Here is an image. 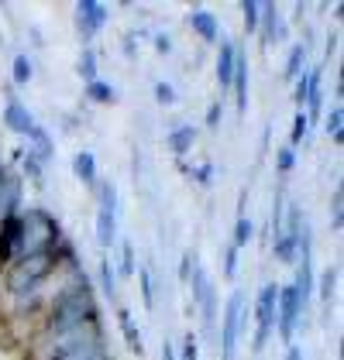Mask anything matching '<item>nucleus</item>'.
<instances>
[{
  "label": "nucleus",
  "mask_w": 344,
  "mask_h": 360,
  "mask_svg": "<svg viewBox=\"0 0 344 360\" xmlns=\"http://www.w3.org/2000/svg\"><path fill=\"white\" fill-rule=\"evenodd\" d=\"M86 323H100V309H97V299H93L90 281H86V275H83L76 285L62 288L56 295L45 326H49V336H59V333L80 330Z\"/></svg>",
  "instance_id": "obj_1"
},
{
  "label": "nucleus",
  "mask_w": 344,
  "mask_h": 360,
  "mask_svg": "<svg viewBox=\"0 0 344 360\" xmlns=\"http://www.w3.org/2000/svg\"><path fill=\"white\" fill-rule=\"evenodd\" d=\"M21 244H18V261L21 257H42V254H52L62 240V226L59 220L42 210V206H28L21 217Z\"/></svg>",
  "instance_id": "obj_2"
},
{
  "label": "nucleus",
  "mask_w": 344,
  "mask_h": 360,
  "mask_svg": "<svg viewBox=\"0 0 344 360\" xmlns=\"http://www.w3.org/2000/svg\"><path fill=\"white\" fill-rule=\"evenodd\" d=\"M56 264H59L56 250H52V254H42V257H21V261H14L11 271H7V288H11L14 295L38 292V285L56 271Z\"/></svg>",
  "instance_id": "obj_3"
},
{
  "label": "nucleus",
  "mask_w": 344,
  "mask_h": 360,
  "mask_svg": "<svg viewBox=\"0 0 344 360\" xmlns=\"http://www.w3.org/2000/svg\"><path fill=\"white\" fill-rule=\"evenodd\" d=\"M276 302H279V285L269 281L258 288V299H255V354L265 350L269 336L276 330Z\"/></svg>",
  "instance_id": "obj_4"
},
{
  "label": "nucleus",
  "mask_w": 344,
  "mask_h": 360,
  "mask_svg": "<svg viewBox=\"0 0 344 360\" xmlns=\"http://www.w3.org/2000/svg\"><path fill=\"white\" fill-rule=\"evenodd\" d=\"M300 319H303V302H300V295H296L293 281H289V285H279V302H276V330H272V333H279V340H283V343H293Z\"/></svg>",
  "instance_id": "obj_5"
},
{
  "label": "nucleus",
  "mask_w": 344,
  "mask_h": 360,
  "mask_svg": "<svg viewBox=\"0 0 344 360\" xmlns=\"http://www.w3.org/2000/svg\"><path fill=\"white\" fill-rule=\"evenodd\" d=\"M245 323V295L241 292H231L228 305H224V316H221V357L234 360V347H238V333Z\"/></svg>",
  "instance_id": "obj_6"
},
{
  "label": "nucleus",
  "mask_w": 344,
  "mask_h": 360,
  "mask_svg": "<svg viewBox=\"0 0 344 360\" xmlns=\"http://www.w3.org/2000/svg\"><path fill=\"white\" fill-rule=\"evenodd\" d=\"M117 240V186L104 182L100 186V210H97V244L111 248Z\"/></svg>",
  "instance_id": "obj_7"
},
{
  "label": "nucleus",
  "mask_w": 344,
  "mask_h": 360,
  "mask_svg": "<svg viewBox=\"0 0 344 360\" xmlns=\"http://www.w3.org/2000/svg\"><path fill=\"white\" fill-rule=\"evenodd\" d=\"M107 18H111V7L100 4V0H80L76 4V28H80L83 38H93L97 31L107 25Z\"/></svg>",
  "instance_id": "obj_8"
},
{
  "label": "nucleus",
  "mask_w": 344,
  "mask_h": 360,
  "mask_svg": "<svg viewBox=\"0 0 344 360\" xmlns=\"http://www.w3.org/2000/svg\"><path fill=\"white\" fill-rule=\"evenodd\" d=\"M18 217H0V264L18 261V244H21V220Z\"/></svg>",
  "instance_id": "obj_9"
},
{
  "label": "nucleus",
  "mask_w": 344,
  "mask_h": 360,
  "mask_svg": "<svg viewBox=\"0 0 344 360\" xmlns=\"http://www.w3.org/2000/svg\"><path fill=\"white\" fill-rule=\"evenodd\" d=\"M4 127L7 131H14V134H25L28 138L31 127H35V117H31V110L21 103V100H7V107H4Z\"/></svg>",
  "instance_id": "obj_10"
},
{
  "label": "nucleus",
  "mask_w": 344,
  "mask_h": 360,
  "mask_svg": "<svg viewBox=\"0 0 344 360\" xmlns=\"http://www.w3.org/2000/svg\"><path fill=\"white\" fill-rule=\"evenodd\" d=\"M52 360H114V357L107 354L104 336H93V340H83V343H76V347L62 350V354L52 357Z\"/></svg>",
  "instance_id": "obj_11"
},
{
  "label": "nucleus",
  "mask_w": 344,
  "mask_h": 360,
  "mask_svg": "<svg viewBox=\"0 0 344 360\" xmlns=\"http://www.w3.org/2000/svg\"><path fill=\"white\" fill-rule=\"evenodd\" d=\"M231 89H234V100H238V110H248V56L238 52L234 58V79H231Z\"/></svg>",
  "instance_id": "obj_12"
},
{
  "label": "nucleus",
  "mask_w": 344,
  "mask_h": 360,
  "mask_svg": "<svg viewBox=\"0 0 344 360\" xmlns=\"http://www.w3.org/2000/svg\"><path fill=\"white\" fill-rule=\"evenodd\" d=\"M28 155H35L42 165H45V162L56 155V141H52V134H49L42 124H35V127H31V134H28Z\"/></svg>",
  "instance_id": "obj_13"
},
{
  "label": "nucleus",
  "mask_w": 344,
  "mask_h": 360,
  "mask_svg": "<svg viewBox=\"0 0 344 360\" xmlns=\"http://www.w3.org/2000/svg\"><path fill=\"white\" fill-rule=\"evenodd\" d=\"M186 21H190V28L200 34V41H217L221 28H217V18H214L210 11H203V7H193V11L186 14Z\"/></svg>",
  "instance_id": "obj_14"
},
{
  "label": "nucleus",
  "mask_w": 344,
  "mask_h": 360,
  "mask_svg": "<svg viewBox=\"0 0 344 360\" xmlns=\"http://www.w3.org/2000/svg\"><path fill=\"white\" fill-rule=\"evenodd\" d=\"M258 28L265 34V41H283V38H286V25H283L276 4H262V21H258Z\"/></svg>",
  "instance_id": "obj_15"
},
{
  "label": "nucleus",
  "mask_w": 344,
  "mask_h": 360,
  "mask_svg": "<svg viewBox=\"0 0 344 360\" xmlns=\"http://www.w3.org/2000/svg\"><path fill=\"white\" fill-rule=\"evenodd\" d=\"M169 151L176 158H183V155H190L193 151V144H197V127L193 124H179V127H172L169 131Z\"/></svg>",
  "instance_id": "obj_16"
},
{
  "label": "nucleus",
  "mask_w": 344,
  "mask_h": 360,
  "mask_svg": "<svg viewBox=\"0 0 344 360\" xmlns=\"http://www.w3.org/2000/svg\"><path fill=\"white\" fill-rule=\"evenodd\" d=\"M193 305H200L203 330L214 333V326H217V288H214V281H207V285H203V292L197 295V302H193Z\"/></svg>",
  "instance_id": "obj_17"
},
{
  "label": "nucleus",
  "mask_w": 344,
  "mask_h": 360,
  "mask_svg": "<svg viewBox=\"0 0 344 360\" xmlns=\"http://www.w3.org/2000/svg\"><path fill=\"white\" fill-rule=\"evenodd\" d=\"M234 58H238V45L234 41H221V56H217V83H221V89H231Z\"/></svg>",
  "instance_id": "obj_18"
},
{
  "label": "nucleus",
  "mask_w": 344,
  "mask_h": 360,
  "mask_svg": "<svg viewBox=\"0 0 344 360\" xmlns=\"http://www.w3.org/2000/svg\"><path fill=\"white\" fill-rule=\"evenodd\" d=\"M117 326H121V333H124V343H128L135 354H145L142 330L135 326V312H131V309H117Z\"/></svg>",
  "instance_id": "obj_19"
},
{
  "label": "nucleus",
  "mask_w": 344,
  "mask_h": 360,
  "mask_svg": "<svg viewBox=\"0 0 344 360\" xmlns=\"http://www.w3.org/2000/svg\"><path fill=\"white\" fill-rule=\"evenodd\" d=\"M272 254H276L279 264H296V257H300V240L289 237V233H276V237H272Z\"/></svg>",
  "instance_id": "obj_20"
},
{
  "label": "nucleus",
  "mask_w": 344,
  "mask_h": 360,
  "mask_svg": "<svg viewBox=\"0 0 344 360\" xmlns=\"http://www.w3.org/2000/svg\"><path fill=\"white\" fill-rule=\"evenodd\" d=\"M73 175H76L83 186H97V158H93V151H76Z\"/></svg>",
  "instance_id": "obj_21"
},
{
  "label": "nucleus",
  "mask_w": 344,
  "mask_h": 360,
  "mask_svg": "<svg viewBox=\"0 0 344 360\" xmlns=\"http://www.w3.org/2000/svg\"><path fill=\"white\" fill-rule=\"evenodd\" d=\"M324 131H327V138L334 141V144H341L344 141V107L341 103H334L327 117H324Z\"/></svg>",
  "instance_id": "obj_22"
},
{
  "label": "nucleus",
  "mask_w": 344,
  "mask_h": 360,
  "mask_svg": "<svg viewBox=\"0 0 344 360\" xmlns=\"http://www.w3.org/2000/svg\"><path fill=\"white\" fill-rule=\"evenodd\" d=\"M338 264H327L324 271H320V285H317V292H320V299L331 305V299H334V288H338Z\"/></svg>",
  "instance_id": "obj_23"
},
{
  "label": "nucleus",
  "mask_w": 344,
  "mask_h": 360,
  "mask_svg": "<svg viewBox=\"0 0 344 360\" xmlns=\"http://www.w3.org/2000/svg\"><path fill=\"white\" fill-rule=\"evenodd\" d=\"M86 96H90L93 103H114L117 89L111 83H104V79H93V83H86Z\"/></svg>",
  "instance_id": "obj_24"
},
{
  "label": "nucleus",
  "mask_w": 344,
  "mask_h": 360,
  "mask_svg": "<svg viewBox=\"0 0 344 360\" xmlns=\"http://www.w3.org/2000/svg\"><path fill=\"white\" fill-rule=\"evenodd\" d=\"M303 58H307V45H293V49H289L286 69H283V76H286V79H296V76L303 72Z\"/></svg>",
  "instance_id": "obj_25"
},
{
  "label": "nucleus",
  "mask_w": 344,
  "mask_h": 360,
  "mask_svg": "<svg viewBox=\"0 0 344 360\" xmlns=\"http://www.w3.org/2000/svg\"><path fill=\"white\" fill-rule=\"evenodd\" d=\"M252 237H255V223L248 220V217H238V223H234V248H248L252 244Z\"/></svg>",
  "instance_id": "obj_26"
},
{
  "label": "nucleus",
  "mask_w": 344,
  "mask_h": 360,
  "mask_svg": "<svg viewBox=\"0 0 344 360\" xmlns=\"http://www.w3.org/2000/svg\"><path fill=\"white\" fill-rule=\"evenodd\" d=\"M241 18H245V31H258L262 4H258V0H241Z\"/></svg>",
  "instance_id": "obj_27"
},
{
  "label": "nucleus",
  "mask_w": 344,
  "mask_h": 360,
  "mask_svg": "<svg viewBox=\"0 0 344 360\" xmlns=\"http://www.w3.org/2000/svg\"><path fill=\"white\" fill-rule=\"evenodd\" d=\"M76 72L83 76L86 83L97 79V52H93V49H83V56H80V62H76Z\"/></svg>",
  "instance_id": "obj_28"
},
{
  "label": "nucleus",
  "mask_w": 344,
  "mask_h": 360,
  "mask_svg": "<svg viewBox=\"0 0 344 360\" xmlns=\"http://www.w3.org/2000/svg\"><path fill=\"white\" fill-rule=\"evenodd\" d=\"M307 134H310V117L303 110H296V117H293V134H289V148H296Z\"/></svg>",
  "instance_id": "obj_29"
},
{
  "label": "nucleus",
  "mask_w": 344,
  "mask_h": 360,
  "mask_svg": "<svg viewBox=\"0 0 344 360\" xmlns=\"http://www.w3.org/2000/svg\"><path fill=\"white\" fill-rule=\"evenodd\" d=\"M31 76H35V65H31L28 56H14V83L18 86H28Z\"/></svg>",
  "instance_id": "obj_30"
},
{
  "label": "nucleus",
  "mask_w": 344,
  "mask_h": 360,
  "mask_svg": "<svg viewBox=\"0 0 344 360\" xmlns=\"http://www.w3.org/2000/svg\"><path fill=\"white\" fill-rule=\"evenodd\" d=\"M179 347H183V350L176 354L179 360H200V336H197V333H186Z\"/></svg>",
  "instance_id": "obj_31"
},
{
  "label": "nucleus",
  "mask_w": 344,
  "mask_h": 360,
  "mask_svg": "<svg viewBox=\"0 0 344 360\" xmlns=\"http://www.w3.org/2000/svg\"><path fill=\"white\" fill-rule=\"evenodd\" d=\"M341 223H344V189L338 186L334 195H331V226L341 230Z\"/></svg>",
  "instance_id": "obj_32"
},
{
  "label": "nucleus",
  "mask_w": 344,
  "mask_h": 360,
  "mask_svg": "<svg viewBox=\"0 0 344 360\" xmlns=\"http://www.w3.org/2000/svg\"><path fill=\"white\" fill-rule=\"evenodd\" d=\"M100 285H104V295H117V275L111 268V261H100Z\"/></svg>",
  "instance_id": "obj_33"
},
{
  "label": "nucleus",
  "mask_w": 344,
  "mask_h": 360,
  "mask_svg": "<svg viewBox=\"0 0 344 360\" xmlns=\"http://www.w3.org/2000/svg\"><path fill=\"white\" fill-rule=\"evenodd\" d=\"M21 165H25V175H28L35 186H42L45 182V172H42V162L35 158V155H21Z\"/></svg>",
  "instance_id": "obj_34"
},
{
  "label": "nucleus",
  "mask_w": 344,
  "mask_h": 360,
  "mask_svg": "<svg viewBox=\"0 0 344 360\" xmlns=\"http://www.w3.org/2000/svg\"><path fill=\"white\" fill-rule=\"evenodd\" d=\"M135 271H138V264H135V244L124 240L121 244V275H135Z\"/></svg>",
  "instance_id": "obj_35"
},
{
  "label": "nucleus",
  "mask_w": 344,
  "mask_h": 360,
  "mask_svg": "<svg viewBox=\"0 0 344 360\" xmlns=\"http://www.w3.org/2000/svg\"><path fill=\"white\" fill-rule=\"evenodd\" d=\"M138 281H142L145 309H155V285H152V271H148V268H142V271H138Z\"/></svg>",
  "instance_id": "obj_36"
},
{
  "label": "nucleus",
  "mask_w": 344,
  "mask_h": 360,
  "mask_svg": "<svg viewBox=\"0 0 344 360\" xmlns=\"http://www.w3.org/2000/svg\"><path fill=\"white\" fill-rule=\"evenodd\" d=\"M293 165H296V151H293V148H279V151H276V168H279V172H283V175H289V172H293Z\"/></svg>",
  "instance_id": "obj_37"
},
{
  "label": "nucleus",
  "mask_w": 344,
  "mask_h": 360,
  "mask_svg": "<svg viewBox=\"0 0 344 360\" xmlns=\"http://www.w3.org/2000/svg\"><path fill=\"white\" fill-rule=\"evenodd\" d=\"M155 100H159L162 107H172V103H176V89H172V83H155Z\"/></svg>",
  "instance_id": "obj_38"
},
{
  "label": "nucleus",
  "mask_w": 344,
  "mask_h": 360,
  "mask_svg": "<svg viewBox=\"0 0 344 360\" xmlns=\"http://www.w3.org/2000/svg\"><path fill=\"white\" fill-rule=\"evenodd\" d=\"M234 275H238V248L231 244L224 250V278H234Z\"/></svg>",
  "instance_id": "obj_39"
},
{
  "label": "nucleus",
  "mask_w": 344,
  "mask_h": 360,
  "mask_svg": "<svg viewBox=\"0 0 344 360\" xmlns=\"http://www.w3.org/2000/svg\"><path fill=\"white\" fill-rule=\"evenodd\" d=\"M221 117H224V107H221V103H210V107H207V127L217 131V127H221Z\"/></svg>",
  "instance_id": "obj_40"
},
{
  "label": "nucleus",
  "mask_w": 344,
  "mask_h": 360,
  "mask_svg": "<svg viewBox=\"0 0 344 360\" xmlns=\"http://www.w3.org/2000/svg\"><path fill=\"white\" fill-rule=\"evenodd\" d=\"M307 93H310V83H307V76H296V93H293V100L300 103V110H303V103H307Z\"/></svg>",
  "instance_id": "obj_41"
},
{
  "label": "nucleus",
  "mask_w": 344,
  "mask_h": 360,
  "mask_svg": "<svg viewBox=\"0 0 344 360\" xmlns=\"http://www.w3.org/2000/svg\"><path fill=\"white\" fill-rule=\"evenodd\" d=\"M193 179H197L200 186H210V182H214V165H210V162H203V165L193 172Z\"/></svg>",
  "instance_id": "obj_42"
},
{
  "label": "nucleus",
  "mask_w": 344,
  "mask_h": 360,
  "mask_svg": "<svg viewBox=\"0 0 344 360\" xmlns=\"http://www.w3.org/2000/svg\"><path fill=\"white\" fill-rule=\"evenodd\" d=\"M155 52H159V56H169L172 52V38L169 34H155Z\"/></svg>",
  "instance_id": "obj_43"
},
{
  "label": "nucleus",
  "mask_w": 344,
  "mask_h": 360,
  "mask_svg": "<svg viewBox=\"0 0 344 360\" xmlns=\"http://www.w3.org/2000/svg\"><path fill=\"white\" fill-rule=\"evenodd\" d=\"M283 360H303V347L289 343V350H286V357H283Z\"/></svg>",
  "instance_id": "obj_44"
},
{
  "label": "nucleus",
  "mask_w": 344,
  "mask_h": 360,
  "mask_svg": "<svg viewBox=\"0 0 344 360\" xmlns=\"http://www.w3.org/2000/svg\"><path fill=\"white\" fill-rule=\"evenodd\" d=\"M162 360H179L176 357V343H162Z\"/></svg>",
  "instance_id": "obj_45"
},
{
  "label": "nucleus",
  "mask_w": 344,
  "mask_h": 360,
  "mask_svg": "<svg viewBox=\"0 0 344 360\" xmlns=\"http://www.w3.org/2000/svg\"><path fill=\"white\" fill-rule=\"evenodd\" d=\"M4 186H7V168L0 165V206H4Z\"/></svg>",
  "instance_id": "obj_46"
}]
</instances>
